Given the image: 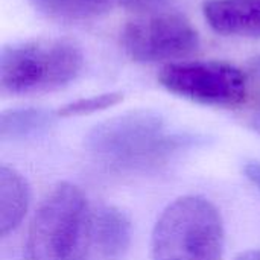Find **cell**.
<instances>
[{"label": "cell", "instance_id": "6da1fadb", "mask_svg": "<svg viewBox=\"0 0 260 260\" xmlns=\"http://www.w3.org/2000/svg\"><path fill=\"white\" fill-rule=\"evenodd\" d=\"M192 143L190 136L171 131L158 113L136 110L96 125L85 149L108 171L140 172L165 165Z\"/></svg>", "mask_w": 260, "mask_h": 260}, {"label": "cell", "instance_id": "7a4b0ae2", "mask_svg": "<svg viewBox=\"0 0 260 260\" xmlns=\"http://www.w3.org/2000/svg\"><path fill=\"white\" fill-rule=\"evenodd\" d=\"M91 213L76 186H53L30 219L23 260H87Z\"/></svg>", "mask_w": 260, "mask_h": 260}, {"label": "cell", "instance_id": "3957f363", "mask_svg": "<svg viewBox=\"0 0 260 260\" xmlns=\"http://www.w3.org/2000/svg\"><path fill=\"white\" fill-rule=\"evenodd\" d=\"M224 222L209 200L197 195L171 203L152 232V260H221Z\"/></svg>", "mask_w": 260, "mask_h": 260}, {"label": "cell", "instance_id": "277c9868", "mask_svg": "<svg viewBox=\"0 0 260 260\" xmlns=\"http://www.w3.org/2000/svg\"><path fill=\"white\" fill-rule=\"evenodd\" d=\"M81 49L64 38H37L3 47L0 53V90L8 94H32L61 88L81 72Z\"/></svg>", "mask_w": 260, "mask_h": 260}, {"label": "cell", "instance_id": "5b68a950", "mask_svg": "<svg viewBox=\"0 0 260 260\" xmlns=\"http://www.w3.org/2000/svg\"><path fill=\"white\" fill-rule=\"evenodd\" d=\"M160 84L190 102L218 107H244L248 99V75L225 61H186L166 66Z\"/></svg>", "mask_w": 260, "mask_h": 260}, {"label": "cell", "instance_id": "8992f818", "mask_svg": "<svg viewBox=\"0 0 260 260\" xmlns=\"http://www.w3.org/2000/svg\"><path fill=\"white\" fill-rule=\"evenodd\" d=\"M120 44L137 62H163L192 55L200 46V35L181 14H146L125 24Z\"/></svg>", "mask_w": 260, "mask_h": 260}, {"label": "cell", "instance_id": "52a82bcc", "mask_svg": "<svg viewBox=\"0 0 260 260\" xmlns=\"http://www.w3.org/2000/svg\"><path fill=\"white\" fill-rule=\"evenodd\" d=\"M131 244V221L125 212L104 206L91 213L87 260H120Z\"/></svg>", "mask_w": 260, "mask_h": 260}, {"label": "cell", "instance_id": "ba28073f", "mask_svg": "<svg viewBox=\"0 0 260 260\" xmlns=\"http://www.w3.org/2000/svg\"><path fill=\"white\" fill-rule=\"evenodd\" d=\"M203 12L218 34L260 37V0H207Z\"/></svg>", "mask_w": 260, "mask_h": 260}, {"label": "cell", "instance_id": "9c48e42d", "mask_svg": "<svg viewBox=\"0 0 260 260\" xmlns=\"http://www.w3.org/2000/svg\"><path fill=\"white\" fill-rule=\"evenodd\" d=\"M27 181L17 171L0 166V235L14 232L23 221L29 207Z\"/></svg>", "mask_w": 260, "mask_h": 260}, {"label": "cell", "instance_id": "30bf717a", "mask_svg": "<svg viewBox=\"0 0 260 260\" xmlns=\"http://www.w3.org/2000/svg\"><path fill=\"white\" fill-rule=\"evenodd\" d=\"M35 9L58 21H85L96 18L113 6L117 0H32Z\"/></svg>", "mask_w": 260, "mask_h": 260}, {"label": "cell", "instance_id": "8fae6325", "mask_svg": "<svg viewBox=\"0 0 260 260\" xmlns=\"http://www.w3.org/2000/svg\"><path fill=\"white\" fill-rule=\"evenodd\" d=\"M58 117L56 111L41 108L6 110L0 114V139L17 140L46 129Z\"/></svg>", "mask_w": 260, "mask_h": 260}, {"label": "cell", "instance_id": "7c38bea8", "mask_svg": "<svg viewBox=\"0 0 260 260\" xmlns=\"http://www.w3.org/2000/svg\"><path fill=\"white\" fill-rule=\"evenodd\" d=\"M122 99H123V94L116 93V91L96 94L91 98H84V99L69 102L64 107H61L59 110H56V114H58V117L87 116V114H93V113L111 108V107L117 105L119 102H122Z\"/></svg>", "mask_w": 260, "mask_h": 260}, {"label": "cell", "instance_id": "4fadbf2b", "mask_svg": "<svg viewBox=\"0 0 260 260\" xmlns=\"http://www.w3.org/2000/svg\"><path fill=\"white\" fill-rule=\"evenodd\" d=\"M248 75V99L244 107H248L247 111V123L250 128L260 134V56H257L250 67Z\"/></svg>", "mask_w": 260, "mask_h": 260}, {"label": "cell", "instance_id": "5bb4252c", "mask_svg": "<svg viewBox=\"0 0 260 260\" xmlns=\"http://www.w3.org/2000/svg\"><path fill=\"white\" fill-rule=\"evenodd\" d=\"M166 0H117V5L131 11V12H139V14H152L154 11L160 9Z\"/></svg>", "mask_w": 260, "mask_h": 260}, {"label": "cell", "instance_id": "9a60e30c", "mask_svg": "<svg viewBox=\"0 0 260 260\" xmlns=\"http://www.w3.org/2000/svg\"><path fill=\"white\" fill-rule=\"evenodd\" d=\"M244 174L254 186H257L260 189V163H257V161L247 163L244 168Z\"/></svg>", "mask_w": 260, "mask_h": 260}, {"label": "cell", "instance_id": "2e32d148", "mask_svg": "<svg viewBox=\"0 0 260 260\" xmlns=\"http://www.w3.org/2000/svg\"><path fill=\"white\" fill-rule=\"evenodd\" d=\"M235 260H260V250H250L239 254Z\"/></svg>", "mask_w": 260, "mask_h": 260}]
</instances>
